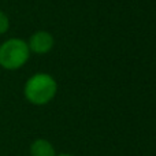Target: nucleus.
<instances>
[{
  "label": "nucleus",
  "instance_id": "obj_1",
  "mask_svg": "<svg viewBox=\"0 0 156 156\" xmlns=\"http://www.w3.org/2000/svg\"><path fill=\"white\" fill-rule=\"evenodd\" d=\"M58 92V83L55 78L47 73L33 74L25 82L23 94L33 105H45L55 97Z\"/></svg>",
  "mask_w": 156,
  "mask_h": 156
},
{
  "label": "nucleus",
  "instance_id": "obj_2",
  "mask_svg": "<svg viewBox=\"0 0 156 156\" xmlns=\"http://www.w3.org/2000/svg\"><path fill=\"white\" fill-rule=\"evenodd\" d=\"M29 56L27 43L22 38H8L0 45V67L5 70H18L23 67Z\"/></svg>",
  "mask_w": 156,
  "mask_h": 156
},
{
  "label": "nucleus",
  "instance_id": "obj_4",
  "mask_svg": "<svg viewBox=\"0 0 156 156\" xmlns=\"http://www.w3.org/2000/svg\"><path fill=\"white\" fill-rule=\"evenodd\" d=\"M30 156H56L55 148L45 138H37L30 144Z\"/></svg>",
  "mask_w": 156,
  "mask_h": 156
},
{
  "label": "nucleus",
  "instance_id": "obj_3",
  "mask_svg": "<svg viewBox=\"0 0 156 156\" xmlns=\"http://www.w3.org/2000/svg\"><path fill=\"white\" fill-rule=\"evenodd\" d=\"M54 43V36L51 33L45 32V30H38L30 36L29 41H27V47H29L30 52H34L37 55H44L51 51Z\"/></svg>",
  "mask_w": 156,
  "mask_h": 156
},
{
  "label": "nucleus",
  "instance_id": "obj_5",
  "mask_svg": "<svg viewBox=\"0 0 156 156\" xmlns=\"http://www.w3.org/2000/svg\"><path fill=\"white\" fill-rule=\"evenodd\" d=\"M10 29V19L3 11H0V36Z\"/></svg>",
  "mask_w": 156,
  "mask_h": 156
},
{
  "label": "nucleus",
  "instance_id": "obj_6",
  "mask_svg": "<svg viewBox=\"0 0 156 156\" xmlns=\"http://www.w3.org/2000/svg\"><path fill=\"white\" fill-rule=\"evenodd\" d=\"M56 156H73V155H70V154H60V155H56Z\"/></svg>",
  "mask_w": 156,
  "mask_h": 156
}]
</instances>
